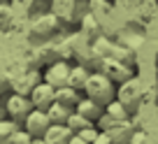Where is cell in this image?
Wrapping results in <instances>:
<instances>
[{
    "label": "cell",
    "mask_w": 158,
    "mask_h": 144,
    "mask_svg": "<svg viewBox=\"0 0 158 144\" xmlns=\"http://www.w3.org/2000/svg\"><path fill=\"white\" fill-rule=\"evenodd\" d=\"M86 95L89 98H93L98 105H107L114 100V95H116V88H114V81L109 79L105 72H93V75H89V79H86V86H84Z\"/></svg>",
    "instance_id": "obj_1"
},
{
    "label": "cell",
    "mask_w": 158,
    "mask_h": 144,
    "mask_svg": "<svg viewBox=\"0 0 158 144\" xmlns=\"http://www.w3.org/2000/svg\"><path fill=\"white\" fill-rule=\"evenodd\" d=\"M33 109V102H30V95H21V93H12L5 100V112L10 119H14L16 123H23L26 116Z\"/></svg>",
    "instance_id": "obj_2"
},
{
    "label": "cell",
    "mask_w": 158,
    "mask_h": 144,
    "mask_svg": "<svg viewBox=\"0 0 158 144\" xmlns=\"http://www.w3.org/2000/svg\"><path fill=\"white\" fill-rule=\"evenodd\" d=\"M30 102H33L35 109H49L51 105L56 102V88L47 81H40L30 88Z\"/></svg>",
    "instance_id": "obj_3"
},
{
    "label": "cell",
    "mask_w": 158,
    "mask_h": 144,
    "mask_svg": "<svg viewBox=\"0 0 158 144\" xmlns=\"http://www.w3.org/2000/svg\"><path fill=\"white\" fill-rule=\"evenodd\" d=\"M139 95H142V88H139L137 79H133V77L126 79V81H121V86H118V91H116V100H121V102L128 107V112L137 109Z\"/></svg>",
    "instance_id": "obj_4"
},
{
    "label": "cell",
    "mask_w": 158,
    "mask_h": 144,
    "mask_svg": "<svg viewBox=\"0 0 158 144\" xmlns=\"http://www.w3.org/2000/svg\"><path fill=\"white\" fill-rule=\"evenodd\" d=\"M49 125H51V119H49V114H47L44 109H30V114L26 116V121H23V128L28 130L33 137H42V135L49 130Z\"/></svg>",
    "instance_id": "obj_5"
},
{
    "label": "cell",
    "mask_w": 158,
    "mask_h": 144,
    "mask_svg": "<svg viewBox=\"0 0 158 144\" xmlns=\"http://www.w3.org/2000/svg\"><path fill=\"white\" fill-rule=\"evenodd\" d=\"M68 77H70V65L65 60H56V63L49 65V70L44 72V81L51 84L54 88H60V86L68 84Z\"/></svg>",
    "instance_id": "obj_6"
},
{
    "label": "cell",
    "mask_w": 158,
    "mask_h": 144,
    "mask_svg": "<svg viewBox=\"0 0 158 144\" xmlns=\"http://www.w3.org/2000/svg\"><path fill=\"white\" fill-rule=\"evenodd\" d=\"M107 133H109V137H112V144H128L130 137H133V133H135V128H133V123H130L128 119H123V121H116Z\"/></svg>",
    "instance_id": "obj_7"
},
{
    "label": "cell",
    "mask_w": 158,
    "mask_h": 144,
    "mask_svg": "<svg viewBox=\"0 0 158 144\" xmlns=\"http://www.w3.org/2000/svg\"><path fill=\"white\" fill-rule=\"evenodd\" d=\"M72 135H74V133H72L65 123H51L49 130H47L42 137H44L47 144H68Z\"/></svg>",
    "instance_id": "obj_8"
},
{
    "label": "cell",
    "mask_w": 158,
    "mask_h": 144,
    "mask_svg": "<svg viewBox=\"0 0 158 144\" xmlns=\"http://www.w3.org/2000/svg\"><path fill=\"white\" fill-rule=\"evenodd\" d=\"M74 112H77V114H81V116H86V119H91V121L95 123V121L100 119V114L105 112V107H102V105H98L93 98H89V95H86V98H79Z\"/></svg>",
    "instance_id": "obj_9"
},
{
    "label": "cell",
    "mask_w": 158,
    "mask_h": 144,
    "mask_svg": "<svg viewBox=\"0 0 158 144\" xmlns=\"http://www.w3.org/2000/svg\"><path fill=\"white\" fill-rule=\"evenodd\" d=\"M105 75L109 77L112 81H126L130 79V68L128 65H123L121 60H105V70H102Z\"/></svg>",
    "instance_id": "obj_10"
},
{
    "label": "cell",
    "mask_w": 158,
    "mask_h": 144,
    "mask_svg": "<svg viewBox=\"0 0 158 144\" xmlns=\"http://www.w3.org/2000/svg\"><path fill=\"white\" fill-rule=\"evenodd\" d=\"M56 102L65 105V107H70V109H74L79 102V91L72 88V86H60V88H56Z\"/></svg>",
    "instance_id": "obj_11"
},
{
    "label": "cell",
    "mask_w": 158,
    "mask_h": 144,
    "mask_svg": "<svg viewBox=\"0 0 158 144\" xmlns=\"http://www.w3.org/2000/svg\"><path fill=\"white\" fill-rule=\"evenodd\" d=\"M89 70L81 68V65H77V68H70V77H68V86H72V88L77 91H84L86 86V79H89Z\"/></svg>",
    "instance_id": "obj_12"
},
{
    "label": "cell",
    "mask_w": 158,
    "mask_h": 144,
    "mask_svg": "<svg viewBox=\"0 0 158 144\" xmlns=\"http://www.w3.org/2000/svg\"><path fill=\"white\" fill-rule=\"evenodd\" d=\"M105 112H107L109 116H114L116 121H123V119H130V112H128V107H126L121 100H116L114 98L112 102H107L105 105Z\"/></svg>",
    "instance_id": "obj_13"
},
{
    "label": "cell",
    "mask_w": 158,
    "mask_h": 144,
    "mask_svg": "<svg viewBox=\"0 0 158 144\" xmlns=\"http://www.w3.org/2000/svg\"><path fill=\"white\" fill-rule=\"evenodd\" d=\"M47 114H49L51 123H65V121H68V116L72 114V109H70V107H65V105H60V102H54L49 109H47Z\"/></svg>",
    "instance_id": "obj_14"
},
{
    "label": "cell",
    "mask_w": 158,
    "mask_h": 144,
    "mask_svg": "<svg viewBox=\"0 0 158 144\" xmlns=\"http://www.w3.org/2000/svg\"><path fill=\"white\" fill-rule=\"evenodd\" d=\"M65 125H68L70 130H72L74 135L79 133V130H84V128H89V125H95L91 119H86V116H81V114H77V112L72 109V114L68 116V121H65Z\"/></svg>",
    "instance_id": "obj_15"
},
{
    "label": "cell",
    "mask_w": 158,
    "mask_h": 144,
    "mask_svg": "<svg viewBox=\"0 0 158 144\" xmlns=\"http://www.w3.org/2000/svg\"><path fill=\"white\" fill-rule=\"evenodd\" d=\"M19 128V123H16L14 119H0V144H7L10 142V137L14 135V130Z\"/></svg>",
    "instance_id": "obj_16"
},
{
    "label": "cell",
    "mask_w": 158,
    "mask_h": 144,
    "mask_svg": "<svg viewBox=\"0 0 158 144\" xmlns=\"http://www.w3.org/2000/svg\"><path fill=\"white\" fill-rule=\"evenodd\" d=\"M30 142H33V135H30L26 128H16L7 144H30Z\"/></svg>",
    "instance_id": "obj_17"
},
{
    "label": "cell",
    "mask_w": 158,
    "mask_h": 144,
    "mask_svg": "<svg viewBox=\"0 0 158 144\" xmlns=\"http://www.w3.org/2000/svg\"><path fill=\"white\" fill-rule=\"evenodd\" d=\"M98 133H100V130H98V125H89V128H84V130H79V137H81V139H86V142H89V144H93V139L95 137H98Z\"/></svg>",
    "instance_id": "obj_18"
},
{
    "label": "cell",
    "mask_w": 158,
    "mask_h": 144,
    "mask_svg": "<svg viewBox=\"0 0 158 144\" xmlns=\"http://www.w3.org/2000/svg\"><path fill=\"white\" fill-rule=\"evenodd\" d=\"M95 123H98V130H109L114 123H116V119H114V116H109L107 112H102V114H100V119L95 121Z\"/></svg>",
    "instance_id": "obj_19"
},
{
    "label": "cell",
    "mask_w": 158,
    "mask_h": 144,
    "mask_svg": "<svg viewBox=\"0 0 158 144\" xmlns=\"http://www.w3.org/2000/svg\"><path fill=\"white\" fill-rule=\"evenodd\" d=\"M128 144H149V137H147V133H144V130H135Z\"/></svg>",
    "instance_id": "obj_20"
},
{
    "label": "cell",
    "mask_w": 158,
    "mask_h": 144,
    "mask_svg": "<svg viewBox=\"0 0 158 144\" xmlns=\"http://www.w3.org/2000/svg\"><path fill=\"white\" fill-rule=\"evenodd\" d=\"M93 144H112V137H109V133H107V130H100V133H98V137L93 139Z\"/></svg>",
    "instance_id": "obj_21"
},
{
    "label": "cell",
    "mask_w": 158,
    "mask_h": 144,
    "mask_svg": "<svg viewBox=\"0 0 158 144\" xmlns=\"http://www.w3.org/2000/svg\"><path fill=\"white\" fill-rule=\"evenodd\" d=\"M68 144H89V142H86V139H81V137H79V135H72Z\"/></svg>",
    "instance_id": "obj_22"
},
{
    "label": "cell",
    "mask_w": 158,
    "mask_h": 144,
    "mask_svg": "<svg viewBox=\"0 0 158 144\" xmlns=\"http://www.w3.org/2000/svg\"><path fill=\"white\" fill-rule=\"evenodd\" d=\"M30 144H47V142H44V137H33V142H30Z\"/></svg>",
    "instance_id": "obj_23"
},
{
    "label": "cell",
    "mask_w": 158,
    "mask_h": 144,
    "mask_svg": "<svg viewBox=\"0 0 158 144\" xmlns=\"http://www.w3.org/2000/svg\"><path fill=\"white\" fill-rule=\"evenodd\" d=\"M5 86H7V81L2 79V75H0V95H2V91H5Z\"/></svg>",
    "instance_id": "obj_24"
},
{
    "label": "cell",
    "mask_w": 158,
    "mask_h": 144,
    "mask_svg": "<svg viewBox=\"0 0 158 144\" xmlns=\"http://www.w3.org/2000/svg\"><path fill=\"white\" fill-rule=\"evenodd\" d=\"M5 114H7V112H5V109H2V107H0V119H2V116H5Z\"/></svg>",
    "instance_id": "obj_25"
}]
</instances>
